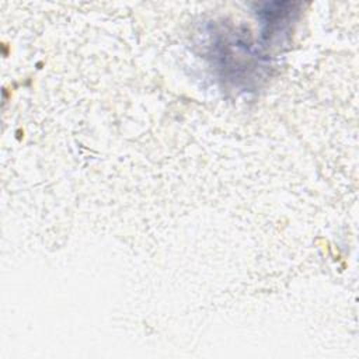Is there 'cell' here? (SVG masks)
Listing matches in <instances>:
<instances>
[{"instance_id": "1", "label": "cell", "mask_w": 359, "mask_h": 359, "mask_svg": "<svg viewBox=\"0 0 359 359\" xmlns=\"http://www.w3.org/2000/svg\"><path fill=\"white\" fill-rule=\"evenodd\" d=\"M299 4L290 1H272V3H262L258 6L257 15L261 20V34L262 38H268L269 41L275 36L280 35L289 27L290 22L294 21Z\"/></svg>"}]
</instances>
